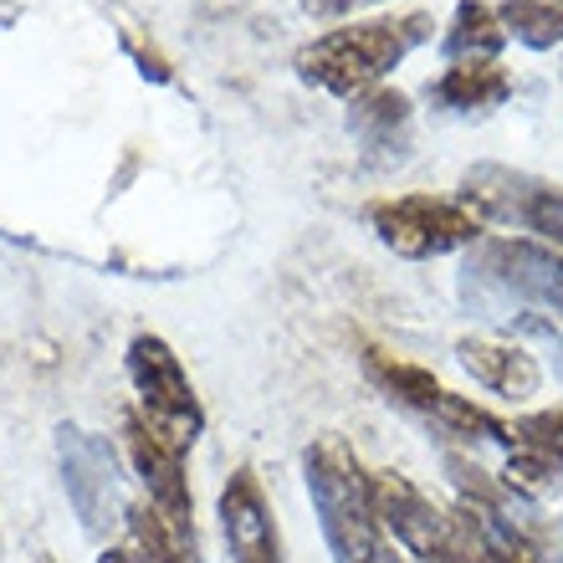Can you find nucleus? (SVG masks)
Wrapping results in <instances>:
<instances>
[{"instance_id":"obj_17","label":"nucleus","mask_w":563,"mask_h":563,"mask_svg":"<svg viewBox=\"0 0 563 563\" xmlns=\"http://www.w3.org/2000/svg\"><path fill=\"white\" fill-rule=\"evenodd\" d=\"M503 482L518 497H528V503H543V497H553L563 482V466L559 461H549L543 451H528V445H512L503 461Z\"/></svg>"},{"instance_id":"obj_21","label":"nucleus","mask_w":563,"mask_h":563,"mask_svg":"<svg viewBox=\"0 0 563 563\" xmlns=\"http://www.w3.org/2000/svg\"><path fill=\"white\" fill-rule=\"evenodd\" d=\"M98 563H144L134 549H103L98 553Z\"/></svg>"},{"instance_id":"obj_2","label":"nucleus","mask_w":563,"mask_h":563,"mask_svg":"<svg viewBox=\"0 0 563 563\" xmlns=\"http://www.w3.org/2000/svg\"><path fill=\"white\" fill-rule=\"evenodd\" d=\"M302 482L333 563H385V528L374 518L369 476L343 435H312L302 451Z\"/></svg>"},{"instance_id":"obj_6","label":"nucleus","mask_w":563,"mask_h":563,"mask_svg":"<svg viewBox=\"0 0 563 563\" xmlns=\"http://www.w3.org/2000/svg\"><path fill=\"white\" fill-rule=\"evenodd\" d=\"M57 451H62V482H67V497H73L77 518L92 538H103L113 528V512H119V456L103 435L77 426L57 430Z\"/></svg>"},{"instance_id":"obj_11","label":"nucleus","mask_w":563,"mask_h":563,"mask_svg":"<svg viewBox=\"0 0 563 563\" xmlns=\"http://www.w3.org/2000/svg\"><path fill=\"white\" fill-rule=\"evenodd\" d=\"M430 98L451 113H487V108L507 103L512 98V73H507L497 57L487 62H451L435 82H430Z\"/></svg>"},{"instance_id":"obj_1","label":"nucleus","mask_w":563,"mask_h":563,"mask_svg":"<svg viewBox=\"0 0 563 563\" xmlns=\"http://www.w3.org/2000/svg\"><path fill=\"white\" fill-rule=\"evenodd\" d=\"M435 36V21L426 11L410 15H374V21H354V26H333L318 42H308L292 57L297 77L312 88L333 92V98H364L400 67L416 46Z\"/></svg>"},{"instance_id":"obj_7","label":"nucleus","mask_w":563,"mask_h":563,"mask_svg":"<svg viewBox=\"0 0 563 563\" xmlns=\"http://www.w3.org/2000/svg\"><path fill=\"white\" fill-rule=\"evenodd\" d=\"M369 497H374V518L410 559L420 563H441V553L451 549V512L430 503L426 492L400 472H369Z\"/></svg>"},{"instance_id":"obj_13","label":"nucleus","mask_w":563,"mask_h":563,"mask_svg":"<svg viewBox=\"0 0 563 563\" xmlns=\"http://www.w3.org/2000/svg\"><path fill=\"white\" fill-rule=\"evenodd\" d=\"M129 538L144 563H195V538H185L154 503H134L129 512Z\"/></svg>"},{"instance_id":"obj_16","label":"nucleus","mask_w":563,"mask_h":563,"mask_svg":"<svg viewBox=\"0 0 563 563\" xmlns=\"http://www.w3.org/2000/svg\"><path fill=\"white\" fill-rule=\"evenodd\" d=\"M512 225L522 231H538V236L563 252V190L553 185H538V179H522L518 190V210H512Z\"/></svg>"},{"instance_id":"obj_8","label":"nucleus","mask_w":563,"mask_h":563,"mask_svg":"<svg viewBox=\"0 0 563 563\" xmlns=\"http://www.w3.org/2000/svg\"><path fill=\"white\" fill-rule=\"evenodd\" d=\"M123 445H129V461H134L148 503L159 507L185 538H195V497H190V482H185V466H179V451L134 410L123 416Z\"/></svg>"},{"instance_id":"obj_3","label":"nucleus","mask_w":563,"mask_h":563,"mask_svg":"<svg viewBox=\"0 0 563 563\" xmlns=\"http://www.w3.org/2000/svg\"><path fill=\"white\" fill-rule=\"evenodd\" d=\"M364 374L385 389L389 400H400L405 410H416L430 426H441V435H451V441L518 445V435H512L507 420H497L492 410L472 405L466 395H456V389H445L435 374L410 364V358H395V354H385V349H364Z\"/></svg>"},{"instance_id":"obj_4","label":"nucleus","mask_w":563,"mask_h":563,"mask_svg":"<svg viewBox=\"0 0 563 563\" xmlns=\"http://www.w3.org/2000/svg\"><path fill=\"white\" fill-rule=\"evenodd\" d=\"M369 225L389 252L410 256V262L461 252V246L482 241V231H487V221L472 206L441 200V195H389V200H374Z\"/></svg>"},{"instance_id":"obj_10","label":"nucleus","mask_w":563,"mask_h":563,"mask_svg":"<svg viewBox=\"0 0 563 563\" xmlns=\"http://www.w3.org/2000/svg\"><path fill=\"white\" fill-rule=\"evenodd\" d=\"M456 364L472 374L482 389L503 395V400H533L543 389V369L538 358L518 343H503V339H461L456 343Z\"/></svg>"},{"instance_id":"obj_9","label":"nucleus","mask_w":563,"mask_h":563,"mask_svg":"<svg viewBox=\"0 0 563 563\" xmlns=\"http://www.w3.org/2000/svg\"><path fill=\"white\" fill-rule=\"evenodd\" d=\"M221 533H225L231 563H287L282 559V533H277V518H272V503L252 466H236V472L225 476Z\"/></svg>"},{"instance_id":"obj_23","label":"nucleus","mask_w":563,"mask_h":563,"mask_svg":"<svg viewBox=\"0 0 563 563\" xmlns=\"http://www.w3.org/2000/svg\"><path fill=\"white\" fill-rule=\"evenodd\" d=\"M559 312H563V292H559Z\"/></svg>"},{"instance_id":"obj_14","label":"nucleus","mask_w":563,"mask_h":563,"mask_svg":"<svg viewBox=\"0 0 563 563\" xmlns=\"http://www.w3.org/2000/svg\"><path fill=\"white\" fill-rule=\"evenodd\" d=\"M507 36H518L533 52H549L563 42V0H503L497 5Z\"/></svg>"},{"instance_id":"obj_5","label":"nucleus","mask_w":563,"mask_h":563,"mask_svg":"<svg viewBox=\"0 0 563 563\" xmlns=\"http://www.w3.org/2000/svg\"><path fill=\"white\" fill-rule=\"evenodd\" d=\"M129 379H134V389H139L144 420L159 430L175 451L200 441V430H206L200 395H195L179 354L159 339V333H139V339L129 343Z\"/></svg>"},{"instance_id":"obj_20","label":"nucleus","mask_w":563,"mask_h":563,"mask_svg":"<svg viewBox=\"0 0 563 563\" xmlns=\"http://www.w3.org/2000/svg\"><path fill=\"white\" fill-rule=\"evenodd\" d=\"M129 52H134L139 73H144V77H154V82H169V77H175V73H169V62H164L159 52H154V46H139L134 36H129Z\"/></svg>"},{"instance_id":"obj_15","label":"nucleus","mask_w":563,"mask_h":563,"mask_svg":"<svg viewBox=\"0 0 563 563\" xmlns=\"http://www.w3.org/2000/svg\"><path fill=\"white\" fill-rule=\"evenodd\" d=\"M369 144H389L395 134H405L410 123V98L400 88H374L364 98H354V119H349Z\"/></svg>"},{"instance_id":"obj_19","label":"nucleus","mask_w":563,"mask_h":563,"mask_svg":"<svg viewBox=\"0 0 563 563\" xmlns=\"http://www.w3.org/2000/svg\"><path fill=\"white\" fill-rule=\"evenodd\" d=\"M364 5H385V0H302V11L318 21H343V15L364 11Z\"/></svg>"},{"instance_id":"obj_24","label":"nucleus","mask_w":563,"mask_h":563,"mask_svg":"<svg viewBox=\"0 0 563 563\" xmlns=\"http://www.w3.org/2000/svg\"><path fill=\"white\" fill-rule=\"evenodd\" d=\"M42 563H52V559H42Z\"/></svg>"},{"instance_id":"obj_18","label":"nucleus","mask_w":563,"mask_h":563,"mask_svg":"<svg viewBox=\"0 0 563 563\" xmlns=\"http://www.w3.org/2000/svg\"><path fill=\"white\" fill-rule=\"evenodd\" d=\"M512 435H518V445L543 451L549 461H559V466H563V405L538 410V416H522L518 426H512Z\"/></svg>"},{"instance_id":"obj_12","label":"nucleus","mask_w":563,"mask_h":563,"mask_svg":"<svg viewBox=\"0 0 563 563\" xmlns=\"http://www.w3.org/2000/svg\"><path fill=\"white\" fill-rule=\"evenodd\" d=\"M441 46L451 62L497 57L507 46V26H503V15H497V5H487V0H461L456 11H451V26H445Z\"/></svg>"},{"instance_id":"obj_22","label":"nucleus","mask_w":563,"mask_h":563,"mask_svg":"<svg viewBox=\"0 0 563 563\" xmlns=\"http://www.w3.org/2000/svg\"><path fill=\"white\" fill-rule=\"evenodd\" d=\"M400 563H420V559H400Z\"/></svg>"}]
</instances>
